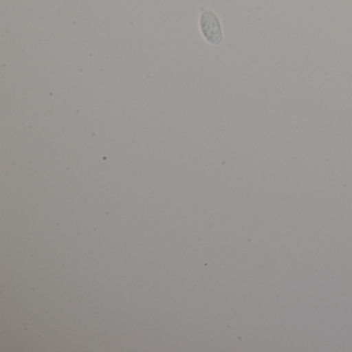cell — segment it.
<instances>
[{"label":"cell","mask_w":352,"mask_h":352,"mask_svg":"<svg viewBox=\"0 0 352 352\" xmlns=\"http://www.w3.org/2000/svg\"><path fill=\"white\" fill-rule=\"evenodd\" d=\"M201 30L204 38L210 44L220 45L223 41V32H222L221 24L219 18L214 12L205 10L201 16Z\"/></svg>","instance_id":"obj_1"}]
</instances>
